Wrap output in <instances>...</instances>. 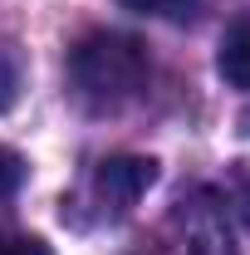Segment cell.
Segmentation results:
<instances>
[{
  "mask_svg": "<svg viewBox=\"0 0 250 255\" xmlns=\"http://www.w3.org/2000/svg\"><path fill=\"white\" fill-rule=\"evenodd\" d=\"M69 84L84 108L94 113H118L123 103L147 89V49L118 30H98L74 44L69 54Z\"/></svg>",
  "mask_w": 250,
  "mask_h": 255,
  "instance_id": "obj_1",
  "label": "cell"
},
{
  "mask_svg": "<svg viewBox=\"0 0 250 255\" xmlns=\"http://www.w3.org/2000/svg\"><path fill=\"white\" fill-rule=\"evenodd\" d=\"M172 236H177V255H236L231 246V226L221 211L216 191L196 187L177 201L172 211Z\"/></svg>",
  "mask_w": 250,
  "mask_h": 255,
  "instance_id": "obj_2",
  "label": "cell"
},
{
  "mask_svg": "<svg viewBox=\"0 0 250 255\" xmlns=\"http://www.w3.org/2000/svg\"><path fill=\"white\" fill-rule=\"evenodd\" d=\"M152 182H157V162L152 157H108V162H98V172H94L98 201H108L113 211H127Z\"/></svg>",
  "mask_w": 250,
  "mask_h": 255,
  "instance_id": "obj_3",
  "label": "cell"
},
{
  "mask_svg": "<svg viewBox=\"0 0 250 255\" xmlns=\"http://www.w3.org/2000/svg\"><path fill=\"white\" fill-rule=\"evenodd\" d=\"M216 69L231 89H250V10L226 25L221 49H216Z\"/></svg>",
  "mask_w": 250,
  "mask_h": 255,
  "instance_id": "obj_4",
  "label": "cell"
},
{
  "mask_svg": "<svg viewBox=\"0 0 250 255\" xmlns=\"http://www.w3.org/2000/svg\"><path fill=\"white\" fill-rule=\"evenodd\" d=\"M20 187H25V157H20L15 147H5V142H0V201H5V196H15Z\"/></svg>",
  "mask_w": 250,
  "mask_h": 255,
  "instance_id": "obj_5",
  "label": "cell"
},
{
  "mask_svg": "<svg viewBox=\"0 0 250 255\" xmlns=\"http://www.w3.org/2000/svg\"><path fill=\"white\" fill-rule=\"evenodd\" d=\"M123 5L137 15H187L196 0H123Z\"/></svg>",
  "mask_w": 250,
  "mask_h": 255,
  "instance_id": "obj_6",
  "label": "cell"
},
{
  "mask_svg": "<svg viewBox=\"0 0 250 255\" xmlns=\"http://www.w3.org/2000/svg\"><path fill=\"white\" fill-rule=\"evenodd\" d=\"M0 255H54L44 241H34V236H5L0 231Z\"/></svg>",
  "mask_w": 250,
  "mask_h": 255,
  "instance_id": "obj_7",
  "label": "cell"
},
{
  "mask_svg": "<svg viewBox=\"0 0 250 255\" xmlns=\"http://www.w3.org/2000/svg\"><path fill=\"white\" fill-rule=\"evenodd\" d=\"M10 98H15V59L0 49V108H5Z\"/></svg>",
  "mask_w": 250,
  "mask_h": 255,
  "instance_id": "obj_8",
  "label": "cell"
},
{
  "mask_svg": "<svg viewBox=\"0 0 250 255\" xmlns=\"http://www.w3.org/2000/svg\"><path fill=\"white\" fill-rule=\"evenodd\" d=\"M236 201H241V216H246V226H250V162L236 167Z\"/></svg>",
  "mask_w": 250,
  "mask_h": 255,
  "instance_id": "obj_9",
  "label": "cell"
},
{
  "mask_svg": "<svg viewBox=\"0 0 250 255\" xmlns=\"http://www.w3.org/2000/svg\"><path fill=\"white\" fill-rule=\"evenodd\" d=\"M241 123H246V132H250V108H246V118H241Z\"/></svg>",
  "mask_w": 250,
  "mask_h": 255,
  "instance_id": "obj_10",
  "label": "cell"
}]
</instances>
